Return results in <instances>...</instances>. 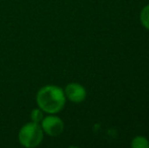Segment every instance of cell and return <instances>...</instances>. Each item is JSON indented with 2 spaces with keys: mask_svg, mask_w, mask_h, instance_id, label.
<instances>
[{
  "mask_svg": "<svg viewBox=\"0 0 149 148\" xmlns=\"http://www.w3.org/2000/svg\"><path fill=\"white\" fill-rule=\"evenodd\" d=\"M66 103L64 90L57 85H45L37 93L38 107L47 114H57Z\"/></svg>",
  "mask_w": 149,
  "mask_h": 148,
  "instance_id": "1",
  "label": "cell"
},
{
  "mask_svg": "<svg viewBox=\"0 0 149 148\" xmlns=\"http://www.w3.org/2000/svg\"><path fill=\"white\" fill-rule=\"evenodd\" d=\"M44 138V131L39 123L30 122L24 124L18 132V141L26 148L39 146Z\"/></svg>",
  "mask_w": 149,
  "mask_h": 148,
  "instance_id": "2",
  "label": "cell"
},
{
  "mask_svg": "<svg viewBox=\"0 0 149 148\" xmlns=\"http://www.w3.org/2000/svg\"><path fill=\"white\" fill-rule=\"evenodd\" d=\"M41 127L44 133L52 137L59 136L64 130V123L59 117L54 116V114H49V116L44 117L42 120Z\"/></svg>",
  "mask_w": 149,
  "mask_h": 148,
  "instance_id": "3",
  "label": "cell"
},
{
  "mask_svg": "<svg viewBox=\"0 0 149 148\" xmlns=\"http://www.w3.org/2000/svg\"><path fill=\"white\" fill-rule=\"evenodd\" d=\"M65 97L70 101L75 104L82 103L86 97V90L81 84L76 82L69 83L64 89Z\"/></svg>",
  "mask_w": 149,
  "mask_h": 148,
  "instance_id": "4",
  "label": "cell"
},
{
  "mask_svg": "<svg viewBox=\"0 0 149 148\" xmlns=\"http://www.w3.org/2000/svg\"><path fill=\"white\" fill-rule=\"evenodd\" d=\"M131 146L133 148H149V141L143 136H137L132 140Z\"/></svg>",
  "mask_w": 149,
  "mask_h": 148,
  "instance_id": "5",
  "label": "cell"
},
{
  "mask_svg": "<svg viewBox=\"0 0 149 148\" xmlns=\"http://www.w3.org/2000/svg\"><path fill=\"white\" fill-rule=\"evenodd\" d=\"M140 22H141L142 26L149 30V5H146L143 9L141 10L140 13Z\"/></svg>",
  "mask_w": 149,
  "mask_h": 148,
  "instance_id": "6",
  "label": "cell"
},
{
  "mask_svg": "<svg viewBox=\"0 0 149 148\" xmlns=\"http://www.w3.org/2000/svg\"><path fill=\"white\" fill-rule=\"evenodd\" d=\"M31 119L33 122L35 123H41L42 120L44 119V112L42 111L40 108L38 109H33L31 113Z\"/></svg>",
  "mask_w": 149,
  "mask_h": 148,
  "instance_id": "7",
  "label": "cell"
},
{
  "mask_svg": "<svg viewBox=\"0 0 149 148\" xmlns=\"http://www.w3.org/2000/svg\"><path fill=\"white\" fill-rule=\"evenodd\" d=\"M148 141H149V140H148Z\"/></svg>",
  "mask_w": 149,
  "mask_h": 148,
  "instance_id": "8",
  "label": "cell"
}]
</instances>
